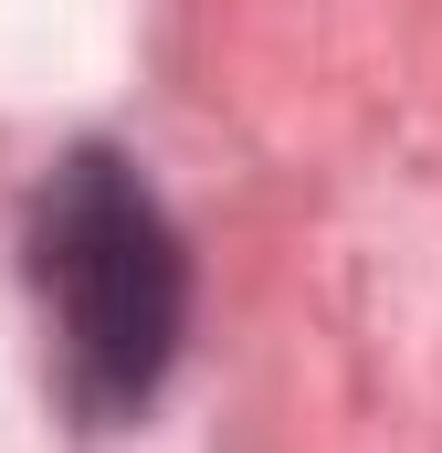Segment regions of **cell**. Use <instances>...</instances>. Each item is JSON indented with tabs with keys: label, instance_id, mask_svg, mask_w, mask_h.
Returning <instances> with one entry per match:
<instances>
[{
	"label": "cell",
	"instance_id": "obj_1",
	"mask_svg": "<svg viewBox=\"0 0 442 453\" xmlns=\"http://www.w3.org/2000/svg\"><path fill=\"white\" fill-rule=\"evenodd\" d=\"M32 306L53 327V390L85 433H126L190 338V253L137 158L85 137L32 190Z\"/></svg>",
	"mask_w": 442,
	"mask_h": 453
}]
</instances>
